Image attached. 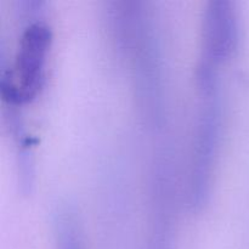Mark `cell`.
Segmentation results:
<instances>
[{
    "instance_id": "cell-3",
    "label": "cell",
    "mask_w": 249,
    "mask_h": 249,
    "mask_svg": "<svg viewBox=\"0 0 249 249\" xmlns=\"http://www.w3.org/2000/svg\"><path fill=\"white\" fill-rule=\"evenodd\" d=\"M202 56L198 67L218 71L240 41V16L233 1L211 0L202 12Z\"/></svg>"
},
{
    "instance_id": "cell-2",
    "label": "cell",
    "mask_w": 249,
    "mask_h": 249,
    "mask_svg": "<svg viewBox=\"0 0 249 249\" xmlns=\"http://www.w3.org/2000/svg\"><path fill=\"white\" fill-rule=\"evenodd\" d=\"M26 19L17 41L14 65L1 73L22 104L36 99L43 89L53 41V31L43 15Z\"/></svg>"
},
{
    "instance_id": "cell-1",
    "label": "cell",
    "mask_w": 249,
    "mask_h": 249,
    "mask_svg": "<svg viewBox=\"0 0 249 249\" xmlns=\"http://www.w3.org/2000/svg\"><path fill=\"white\" fill-rule=\"evenodd\" d=\"M199 102L194 126L190 158L189 201L201 209L211 197L221 139L223 107L218 77H198Z\"/></svg>"
},
{
    "instance_id": "cell-4",
    "label": "cell",
    "mask_w": 249,
    "mask_h": 249,
    "mask_svg": "<svg viewBox=\"0 0 249 249\" xmlns=\"http://www.w3.org/2000/svg\"><path fill=\"white\" fill-rule=\"evenodd\" d=\"M173 168L167 152L157 153L151 173V223L147 249H172Z\"/></svg>"
},
{
    "instance_id": "cell-5",
    "label": "cell",
    "mask_w": 249,
    "mask_h": 249,
    "mask_svg": "<svg viewBox=\"0 0 249 249\" xmlns=\"http://www.w3.org/2000/svg\"><path fill=\"white\" fill-rule=\"evenodd\" d=\"M53 226L57 249H85L82 225L74 209L67 204L56 207Z\"/></svg>"
}]
</instances>
